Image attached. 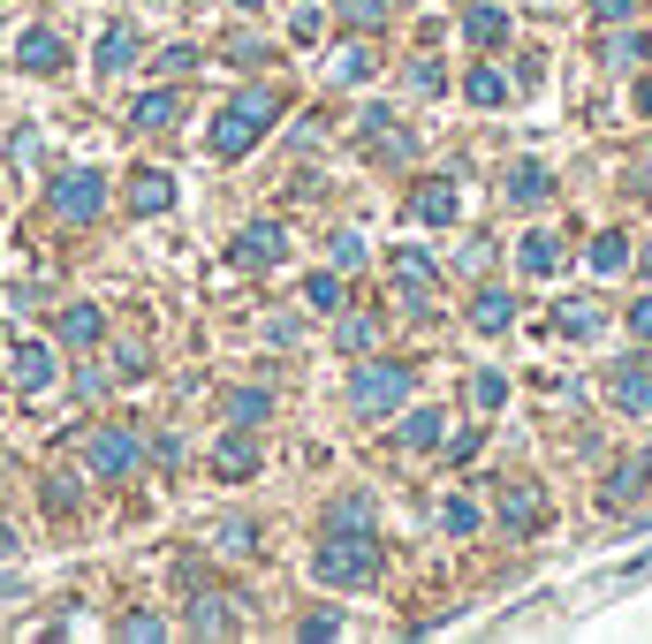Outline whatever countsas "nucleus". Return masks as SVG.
<instances>
[{"label":"nucleus","mask_w":652,"mask_h":644,"mask_svg":"<svg viewBox=\"0 0 652 644\" xmlns=\"http://www.w3.org/2000/svg\"><path fill=\"white\" fill-rule=\"evenodd\" d=\"M274 114H281L274 92H236V99L220 107V122H213V153H220V160H243V153L274 130Z\"/></svg>","instance_id":"1"},{"label":"nucleus","mask_w":652,"mask_h":644,"mask_svg":"<svg viewBox=\"0 0 652 644\" xmlns=\"http://www.w3.org/2000/svg\"><path fill=\"white\" fill-rule=\"evenodd\" d=\"M312 569H319V584H341V592H349V584H372V576H379V546H372L364 531H357V538L334 531L319 554H312Z\"/></svg>","instance_id":"2"},{"label":"nucleus","mask_w":652,"mask_h":644,"mask_svg":"<svg viewBox=\"0 0 652 644\" xmlns=\"http://www.w3.org/2000/svg\"><path fill=\"white\" fill-rule=\"evenodd\" d=\"M410 387H418L410 364H395V356H387V364H364V372L349 379V410H357V417H387Z\"/></svg>","instance_id":"3"},{"label":"nucleus","mask_w":652,"mask_h":644,"mask_svg":"<svg viewBox=\"0 0 652 644\" xmlns=\"http://www.w3.org/2000/svg\"><path fill=\"white\" fill-rule=\"evenodd\" d=\"M99 205H107V174H61L53 182V220L84 228V220H99Z\"/></svg>","instance_id":"4"},{"label":"nucleus","mask_w":652,"mask_h":644,"mask_svg":"<svg viewBox=\"0 0 652 644\" xmlns=\"http://www.w3.org/2000/svg\"><path fill=\"white\" fill-rule=\"evenodd\" d=\"M228 258H236V266H281V258H289V235H281V220H251V228L228 243Z\"/></svg>","instance_id":"5"},{"label":"nucleus","mask_w":652,"mask_h":644,"mask_svg":"<svg viewBox=\"0 0 652 644\" xmlns=\"http://www.w3.org/2000/svg\"><path fill=\"white\" fill-rule=\"evenodd\" d=\"M92 471L99 478H130L137 471V433L130 425H99L92 433Z\"/></svg>","instance_id":"6"},{"label":"nucleus","mask_w":652,"mask_h":644,"mask_svg":"<svg viewBox=\"0 0 652 644\" xmlns=\"http://www.w3.org/2000/svg\"><path fill=\"white\" fill-rule=\"evenodd\" d=\"M15 61H23L31 76H61V69H69V46H61V31H46V23H38V31H23Z\"/></svg>","instance_id":"7"},{"label":"nucleus","mask_w":652,"mask_h":644,"mask_svg":"<svg viewBox=\"0 0 652 644\" xmlns=\"http://www.w3.org/2000/svg\"><path fill=\"white\" fill-rule=\"evenodd\" d=\"M167 205H174V174H167V167H137V174H130V212L153 220Z\"/></svg>","instance_id":"8"},{"label":"nucleus","mask_w":652,"mask_h":644,"mask_svg":"<svg viewBox=\"0 0 652 644\" xmlns=\"http://www.w3.org/2000/svg\"><path fill=\"white\" fill-rule=\"evenodd\" d=\"M645 478H652V455H630V463H615V471H607L600 500H607V508H630V500L645 493Z\"/></svg>","instance_id":"9"},{"label":"nucleus","mask_w":652,"mask_h":644,"mask_svg":"<svg viewBox=\"0 0 652 644\" xmlns=\"http://www.w3.org/2000/svg\"><path fill=\"white\" fill-rule=\"evenodd\" d=\"M607 394H615L623 410H652V364H638V356H630V364L607 379Z\"/></svg>","instance_id":"10"},{"label":"nucleus","mask_w":652,"mask_h":644,"mask_svg":"<svg viewBox=\"0 0 652 644\" xmlns=\"http://www.w3.org/2000/svg\"><path fill=\"white\" fill-rule=\"evenodd\" d=\"M395 289H402L410 304H425V296H433V258H425V251H395Z\"/></svg>","instance_id":"11"},{"label":"nucleus","mask_w":652,"mask_h":644,"mask_svg":"<svg viewBox=\"0 0 652 644\" xmlns=\"http://www.w3.org/2000/svg\"><path fill=\"white\" fill-rule=\"evenodd\" d=\"M410 212H418L425 228H448V220H456V182H425V190L410 197Z\"/></svg>","instance_id":"12"},{"label":"nucleus","mask_w":652,"mask_h":644,"mask_svg":"<svg viewBox=\"0 0 652 644\" xmlns=\"http://www.w3.org/2000/svg\"><path fill=\"white\" fill-rule=\"evenodd\" d=\"M99 333H107L99 304H69V312H61V341H69V349H92Z\"/></svg>","instance_id":"13"},{"label":"nucleus","mask_w":652,"mask_h":644,"mask_svg":"<svg viewBox=\"0 0 652 644\" xmlns=\"http://www.w3.org/2000/svg\"><path fill=\"white\" fill-rule=\"evenodd\" d=\"M46 379H53V349H38V341H23V349H15V387H23V394H38Z\"/></svg>","instance_id":"14"},{"label":"nucleus","mask_w":652,"mask_h":644,"mask_svg":"<svg viewBox=\"0 0 652 644\" xmlns=\"http://www.w3.org/2000/svg\"><path fill=\"white\" fill-rule=\"evenodd\" d=\"M190 630H205V637H228V630H236V599H220V592H205V599L190 607Z\"/></svg>","instance_id":"15"},{"label":"nucleus","mask_w":652,"mask_h":644,"mask_svg":"<svg viewBox=\"0 0 652 644\" xmlns=\"http://www.w3.org/2000/svg\"><path fill=\"white\" fill-rule=\"evenodd\" d=\"M130 61H137V31H130V23H114V31L99 38V69H107V76H122Z\"/></svg>","instance_id":"16"},{"label":"nucleus","mask_w":652,"mask_h":644,"mask_svg":"<svg viewBox=\"0 0 652 644\" xmlns=\"http://www.w3.org/2000/svg\"><path fill=\"white\" fill-rule=\"evenodd\" d=\"M546 190H554V174H546L539 160H523L516 174H508V197H516V205H546Z\"/></svg>","instance_id":"17"},{"label":"nucleus","mask_w":652,"mask_h":644,"mask_svg":"<svg viewBox=\"0 0 652 644\" xmlns=\"http://www.w3.org/2000/svg\"><path fill=\"white\" fill-rule=\"evenodd\" d=\"M213 463H220V478H251V471H258V448H251V440H236V433H228V440H220V448H213Z\"/></svg>","instance_id":"18"},{"label":"nucleus","mask_w":652,"mask_h":644,"mask_svg":"<svg viewBox=\"0 0 652 644\" xmlns=\"http://www.w3.org/2000/svg\"><path fill=\"white\" fill-rule=\"evenodd\" d=\"M500 523L523 538V531L539 523V493H531V485H508V500H500Z\"/></svg>","instance_id":"19"},{"label":"nucleus","mask_w":652,"mask_h":644,"mask_svg":"<svg viewBox=\"0 0 652 644\" xmlns=\"http://www.w3.org/2000/svg\"><path fill=\"white\" fill-rule=\"evenodd\" d=\"M463 38H471V46H500V38H508V15H500V8H471V15H463Z\"/></svg>","instance_id":"20"},{"label":"nucleus","mask_w":652,"mask_h":644,"mask_svg":"<svg viewBox=\"0 0 652 644\" xmlns=\"http://www.w3.org/2000/svg\"><path fill=\"white\" fill-rule=\"evenodd\" d=\"M516 266H523V274H554V266H562L554 235H523V243H516Z\"/></svg>","instance_id":"21"},{"label":"nucleus","mask_w":652,"mask_h":644,"mask_svg":"<svg viewBox=\"0 0 652 644\" xmlns=\"http://www.w3.org/2000/svg\"><path fill=\"white\" fill-rule=\"evenodd\" d=\"M463 92H471V107H500V99H508V76H500V69H471Z\"/></svg>","instance_id":"22"},{"label":"nucleus","mask_w":652,"mask_h":644,"mask_svg":"<svg viewBox=\"0 0 652 644\" xmlns=\"http://www.w3.org/2000/svg\"><path fill=\"white\" fill-rule=\"evenodd\" d=\"M402 448H440V410H410L402 417Z\"/></svg>","instance_id":"23"},{"label":"nucleus","mask_w":652,"mask_h":644,"mask_svg":"<svg viewBox=\"0 0 652 644\" xmlns=\"http://www.w3.org/2000/svg\"><path fill=\"white\" fill-rule=\"evenodd\" d=\"M471 319H479V333H500V326L516 319V304H508V296H500V289H486V296H479V304H471Z\"/></svg>","instance_id":"24"},{"label":"nucleus","mask_w":652,"mask_h":644,"mask_svg":"<svg viewBox=\"0 0 652 644\" xmlns=\"http://www.w3.org/2000/svg\"><path fill=\"white\" fill-rule=\"evenodd\" d=\"M137 130H174V92H145L137 99Z\"/></svg>","instance_id":"25"},{"label":"nucleus","mask_w":652,"mask_h":644,"mask_svg":"<svg viewBox=\"0 0 652 644\" xmlns=\"http://www.w3.org/2000/svg\"><path fill=\"white\" fill-rule=\"evenodd\" d=\"M630 266V235H600L592 243V274H623Z\"/></svg>","instance_id":"26"},{"label":"nucleus","mask_w":652,"mask_h":644,"mask_svg":"<svg viewBox=\"0 0 652 644\" xmlns=\"http://www.w3.org/2000/svg\"><path fill=\"white\" fill-rule=\"evenodd\" d=\"M266 410H274V394H266V387H243V394L228 402V425H258Z\"/></svg>","instance_id":"27"},{"label":"nucleus","mask_w":652,"mask_h":644,"mask_svg":"<svg viewBox=\"0 0 652 644\" xmlns=\"http://www.w3.org/2000/svg\"><path fill=\"white\" fill-rule=\"evenodd\" d=\"M326 523H334V531H372V500H364V493H357V500H334Z\"/></svg>","instance_id":"28"},{"label":"nucleus","mask_w":652,"mask_h":644,"mask_svg":"<svg viewBox=\"0 0 652 644\" xmlns=\"http://www.w3.org/2000/svg\"><path fill=\"white\" fill-rule=\"evenodd\" d=\"M372 69H379V61H372V46H341V61H334V76H341V84H364Z\"/></svg>","instance_id":"29"},{"label":"nucleus","mask_w":652,"mask_h":644,"mask_svg":"<svg viewBox=\"0 0 652 644\" xmlns=\"http://www.w3.org/2000/svg\"><path fill=\"white\" fill-rule=\"evenodd\" d=\"M334 15H341L349 31H372V23L387 15V0H334Z\"/></svg>","instance_id":"30"},{"label":"nucleus","mask_w":652,"mask_h":644,"mask_svg":"<svg viewBox=\"0 0 652 644\" xmlns=\"http://www.w3.org/2000/svg\"><path fill=\"white\" fill-rule=\"evenodd\" d=\"M304 296H312V312H341V274H312Z\"/></svg>","instance_id":"31"},{"label":"nucleus","mask_w":652,"mask_h":644,"mask_svg":"<svg viewBox=\"0 0 652 644\" xmlns=\"http://www.w3.org/2000/svg\"><path fill=\"white\" fill-rule=\"evenodd\" d=\"M334 341L357 356V349H372V341H379V319H341V326H334Z\"/></svg>","instance_id":"32"},{"label":"nucleus","mask_w":652,"mask_h":644,"mask_svg":"<svg viewBox=\"0 0 652 644\" xmlns=\"http://www.w3.org/2000/svg\"><path fill=\"white\" fill-rule=\"evenodd\" d=\"M471 402H479V410H500V402H508V379H500V372H479V379H471Z\"/></svg>","instance_id":"33"},{"label":"nucleus","mask_w":652,"mask_h":644,"mask_svg":"<svg viewBox=\"0 0 652 644\" xmlns=\"http://www.w3.org/2000/svg\"><path fill=\"white\" fill-rule=\"evenodd\" d=\"M440 84H448V76H440V61H410V92H418V99H433Z\"/></svg>","instance_id":"34"},{"label":"nucleus","mask_w":652,"mask_h":644,"mask_svg":"<svg viewBox=\"0 0 652 644\" xmlns=\"http://www.w3.org/2000/svg\"><path fill=\"white\" fill-rule=\"evenodd\" d=\"M562 326L584 341V333H600V312H592V304H562Z\"/></svg>","instance_id":"35"},{"label":"nucleus","mask_w":652,"mask_h":644,"mask_svg":"<svg viewBox=\"0 0 652 644\" xmlns=\"http://www.w3.org/2000/svg\"><path fill=\"white\" fill-rule=\"evenodd\" d=\"M122 637H130V644H153V637H167V622H160V615H130V622H122Z\"/></svg>","instance_id":"36"},{"label":"nucleus","mask_w":652,"mask_h":644,"mask_svg":"<svg viewBox=\"0 0 652 644\" xmlns=\"http://www.w3.org/2000/svg\"><path fill=\"white\" fill-rule=\"evenodd\" d=\"M448 531L471 538V531H479V500H448Z\"/></svg>","instance_id":"37"},{"label":"nucleus","mask_w":652,"mask_h":644,"mask_svg":"<svg viewBox=\"0 0 652 644\" xmlns=\"http://www.w3.org/2000/svg\"><path fill=\"white\" fill-rule=\"evenodd\" d=\"M334 266H364V235H334Z\"/></svg>","instance_id":"38"},{"label":"nucleus","mask_w":652,"mask_h":644,"mask_svg":"<svg viewBox=\"0 0 652 644\" xmlns=\"http://www.w3.org/2000/svg\"><path fill=\"white\" fill-rule=\"evenodd\" d=\"M630 333H638V341H652V296H645V304H630Z\"/></svg>","instance_id":"39"},{"label":"nucleus","mask_w":652,"mask_h":644,"mask_svg":"<svg viewBox=\"0 0 652 644\" xmlns=\"http://www.w3.org/2000/svg\"><path fill=\"white\" fill-rule=\"evenodd\" d=\"M630 8H638V0H600V15H607V23H623Z\"/></svg>","instance_id":"40"},{"label":"nucleus","mask_w":652,"mask_h":644,"mask_svg":"<svg viewBox=\"0 0 652 644\" xmlns=\"http://www.w3.org/2000/svg\"><path fill=\"white\" fill-rule=\"evenodd\" d=\"M638 107H645V114H652V84H638Z\"/></svg>","instance_id":"41"},{"label":"nucleus","mask_w":652,"mask_h":644,"mask_svg":"<svg viewBox=\"0 0 652 644\" xmlns=\"http://www.w3.org/2000/svg\"><path fill=\"white\" fill-rule=\"evenodd\" d=\"M8 554H15V538H8V531H0V561H8Z\"/></svg>","instance_id":"42"},{"label":"nucleus","mask_w":652,"mask_h":644,"mask_svg":"<svg viewBox=\"0 0 652 644\" xmlns=\"http://www.w3.org/2000/svg\"><path fill=\"white\" fill-rule=\"evenodd\" d=\"M236 8H258V0H236Z\"/></svg>","instance_id":"43"},{"label":"nucleus","mask_w":652,"mask_h":644,"mask_svg":"<svg viewBox=\"0 0 652 644\" xmlns=\"http://www.w3.org/2000/svg\"><path fill=\"white\" fill-rule=\"evenodd\" d=\"M645 274H652V251H645Z\"/></svg>","instance_id":"44"}]
</instances>
